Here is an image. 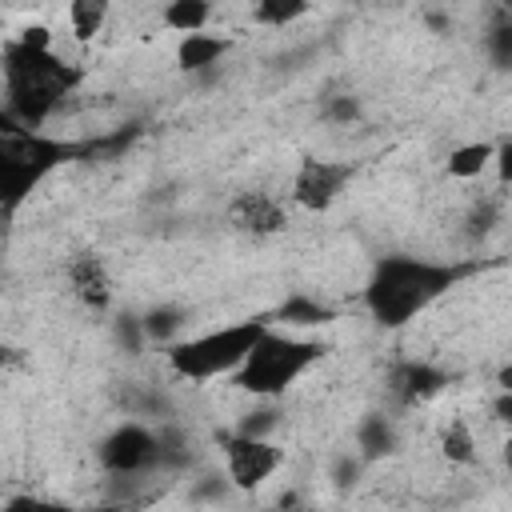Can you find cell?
<instances>
[{
	"label": "cell",
	"mask_w": 512,
	"mask_h": 512,
	"mask_svg": "<svg viewBox=\"0 0 512 512\" xmlns=\"http://www.w3.org/2000/svg\"><path fill=\"white\" fill-rule=\"evenodd\" d=\"M108 24V0H68V28L76 40H96Z\"/></svg>",
	"instance_id": "13"
},
{
	"label": "cell",
	"mask_w": 512,
	"mask_h": 512,
	"mask_svg": "<svg viewBox=\"0 0 512 512\" xmlns=\"http://www.w3.org/2000/svg\"><path fill=\"white\" fill-rule=\"evenodd\" d=\"M488 52H492V60H496L500 68H512V20H504V24L492 28Z\"/></svg>",
	"instance_id": "19"
},
{
	"label": "cell",
	"mask_w": 512,
	"mask_h": 512,
	"mask_svg": "<svg viewBox=\"0 0 512 512\" xmlns=\"http://www.w3.org/2000/svg\"><path fill=\"white\" fill-rule=\"evenodd\" d=\"M160 20H164V28L184 32V36L188 32H204V24L212 20V4L208 0H168Z\"/></svg>",
	"instance_id": "12"
},
{
	"label": "cell",
	"mask_w": 512,
	"mask_h": 512,
	"mask_svg": "<svg viewBox=\"0 0 512 512\" xmlns=\"http://www.w3.org/2000/svg\"><path fill=\"white\" fill-rule=\"evenodd\" d=\"M272 424H276V412H272V408H260V412H248V420H244L236 432H244V436H264Z\"/></svg>",
	"instance_id": "22"
},
{
	"label": "cell",
	"mask_w": 512,
	"mask_h": 512,
	"mask_svg": "<svg viewBox=\"0 0 512 512\" xmlns=\"http://www.w3.org/2000/svg\"><path fill=\"white\" fill-rule=\"evenodd\" d=\"M500 388H512V368H504V372H500Z\"/></svg>",
	"instance_id": "26"
},
{
	"label": "cell",
	"mask_w": 512,
	"mask_h": 512,
	"mask_svg": "<svg viewBox=\"0 0 512 512\" xmlns=\"http://www.w3.org/2000/svg\"><path fill=\"white\" fill-rule=\"evenodd\" d=\"M504 464H508V468H512V436H508V440H504Z\"/></svg>",
	"instance_id": "27"
},
{
	"label": "cell",
	"mask_w": 512,
	"mask_h": 512,
	"mask_svg": "<svg viewBox=\"0 0 512 512\" xmlns=\"http://www.w3.org/2000/svg\"><path fill=\"white\" fill-rule=\"evenodd\" d=\"M224 52H228V40H224V36H208V32H188V36L180 40V48H176V64H180L184 72H200V68L216 64V60H220Z\"/></svg>",
	"instance_id": "10"
},
{
	"label": "cell",
	"mask_w": 512,
	"mask_h": 512,
	"mask_svg": "<svg viewBox=\"0 0 512 512\" xmlns=\"http://www.w3.org/2000/svg\"><path fill=\"white\" fill-rule=\"evenodd\" d=\"M16 44H24V48H32V52H52V32H48L44 24H28V28H20Z\"/></svg>",
	"instance_id": "21"
},
{
	"label": "cell",
	"mask_w": 512,
	"mask_h": 512,
	"mask_svg": "<svg viewBox=\"0 0 512 512\" xmlns=\"http://www.w3.org/2000/svg\"><path fill=\"white\" fill-rule=\"evenodd\" d=\"M496 172H500L504 184H512V140L496 148Z\"/></svg>",
	"instance_id": "23"
},
{
	"label": "cell",
	"mask_w": 512,
	"mask_h": 512,
	"mask_svg": "<svg viewBox=\"0 0 512 512\" xmlns=\"http://www.w3.org/2000/svg\"><path fill=\"white\" fill-rule=\"evenodd\" d=\"M460 272L444 268V264H428V260H412V256H392L376 268L364 300L372 308V316L388 328L408 324L416 312H424Z\"/></svg>",
	"instance_id": "1"
},
{
	"label": "cell",
	"mask_w": 512,
	"mask_h": 512,
	"mask_svg": "<svg viewBox=\"0 0 512 512\" xmlns=\"http://www.w3.org/2000/svg\"><path fill=\"white\" fill-rule=\"evenodd\" d=\"M488 164H496V148H492L488 140L456 144V148L448 152V160H444L448 176H456V180H472V176H480Z\"/></svg>",
	"instance_id": "11"
},
{
	"label": "cell",
	"mask_w": 512,
	"mask_h": 512,
	"mask_svg": "<svg viewBox=\"0 0 512 512\" xmlns=\"http://www.w3.org/2000/svg\"><path fill=\"white\" fill-rule=\"evenodd\" d=\"M440 448H444V456H448L452 464H472V460H476V440H472V428H468L464 420H452V424L444 428Z\"/></svg>",
	"instance_id": "16"
},
{
	"label": "cell",
	"mask_w": 512,
	"mask_h": 512,
	"mask_svg": "<svg viewBox=\"0 0 512 512\" xmlns=\"http://www.w3.org/2000/svg\"><path fill=\"white\" fill-rule=\"evenodd\" d=\"M440 384H444V376H440V372H432V368H424V364H408V368L396 376V392H400L404 400L432 396Z\"/></svg>",
	"instance_id": "15"
},
{
	"label": "cell",
	"mask_w": 512,
	"mask_h": 512,
	"mask_svg": "<svg viewBox=\"0 0 512 512\" xmlns=\"http://www.w3.org/2000/svg\"><path fill=\"white\" fill-rule=\"evenodd\" d=\"M492 412H496L504 424H512V388H500V396L492 400Z\"/></svg>",
	"instance_id": "25"
},
{
	"label": "cell",
	"mask_w": 512,
	"mask_h": 512,
	"mask_svg": "<svg viewBox=\"0 0 512 512\" xmlns=\"http://www.w3.org/2000/svg\"><path fill=\"white\" fill-rule=\"evenodd\" d=\"M228 228L240 236L264 240V236H276L288 228V212L272 192H240L228 204Z\"/></svg>",
	"instance_id": "8"
},
{
	"label": "cell",
	"mask_w": 512,
	"mask_h": 512,
	"mask_svg": "<svg viewBox=\"0 0 512 512\" xmlns=\"http://www.w3.org/2000/svg\"><path fill=\"white\" fill-rule=\"evenodd\" d=\"M264 320H240V324H228V328H216V332H204V336H192V340H180L172 344L168 352V364L176 376L184 380H212V376H232L252 344L264 336Z\"/></svg>",
	"instance_id": "4"
},
{
	"label": "cell",
	"mask_w": 512,
	"mask_h": 512,
	"mask_svg": "<svg viewBox=\"0 0 512 512\" xmlns=\"http://www.w3.org/2000/svg\"><path fill=\"white\" fill-rule=\"evenodd\" d=\"M72 152H76L72 144L52 140L40 128H24L20 120L4 116V128H0V188H4V204L16 208L20 196L32 192Z\"/></svg>",
	"instance_id": "3"
},
{
	"label": "cell",
	"mask_w": 512,
	"mask_h": 512,
	"mask_svg": "<svg viewBox=\"0 0 512 512\" xmlns=\"http://www.w3.org/2000/svg\"><path fill=\"white\" fill-rule=\"evenodd\" d=\"M356 176L352 164L340 160H320V156H304L296 176H292V200L308 212H324L340 200V192L348 188V180Z\"/></svg>",
	"instance_id": "6"
},
{
	"label": "cell",
	"mask_w": 512,
	"mask_h": 512,
	"mask_svg": "<svg viewBox=\"0 0 512 512\" xmlns=\"http://www.w3.org/2000/svg\"><path fill=\"white\" fill-rule=\"evenodd\" d=\"M224 468H228V480L236 488H256L264 484L280 464H284V452L264 440V436H244V432H228L224 440Z\"/></svg>",
	"instance_id": "5"
},
{
	"label": "cell",
	"mask_w": 512,
	"mask_h": 512,
	"mask_svg": "<svg viewBox=\"0 0 512 512\" xmlns=\"http://www.w3.org/2000/svg\"><path fill=\"white\" fill-rule=\"evenodd\" d=\"M100 460H104V468L116 472V476H140V472H148V468L160 460V440L148 436L140 424H128V428H116V432L104 440Z\"/></svg>",
	"instance_id": "7"
},
{
	"label": "cell",
	"mask_w": 512,
	"mask_h": 512,
	"mask_svg": "<svg viewBox=\"0 0 512 512\" xmlns=\"http://www.w3.org/2000/svg\"><path fill=\"white\" fill-rule=\"evenodd\" d=\"M312 8V0H252V20L264 28H288Z\"/></svg>",
	"instance_id": "14"
},
{
	"label": "cell",
	"mask_w": 512,
	"mask_h": 512,
	"mask_svg": "<svg viewBox=\"0 0 512 512\" xmlns=\"http://www.w3.org/2000/svg\"><path fill=\"white\" fill-rule=\"evenodd\" d=\"M140 328H144L148 336H168L172 328H180V312H172V308H156Z\"/></svg>",
	"instance_id": "20"
},
{
	"label": "cell",
	"mask_w": 512,
	"mask_h": 512,
	"mask_svg": "<svg viewBox=\"0 0 512 512\" xmlns=\"http://www.w3.org/2000/svg\"><path fill=\"white\" fill-rule=\"evenodd\" d=\"M360 448H364V456L388 452V448H392V424H388L384 416H368V420L360 424Z\"/></svg>",
	"instance_id": "18"
},
{
	"label": "cell",
	"mask_w": 512,
	"mask_h": 512,
	"mask_svg": "<svg viewBox=\"0 0 512 512\" xmlns=\"http://www.w3.org/2000/svg\"><path fill=\"white\" fill-rule=\"evenodd\" d=\"M276 316H280L284 324H304V328H308V324H328V320H332V312H328L320 300H308V296H292Z\"/></svg>",
	"instance_id": "17"
},
{
	"label": "cell",
	"mask_w": 512,
	"mask_h": 512,
	"mask_svg": "<svg viewBox=\"0 0 512 512\" xmlns=\"http://www.w3.org/2000/svg\"><path fill=\"white\" fill-rule=\"evenodd\" d=\"M64 280H68V292H72L84 308L104 312V308L112 304V276H108V268H104V260H100L96 252H76V256H68Z\"/></svg>",
	"instance_id": "9"
},
{
	"label": "cell",
	"mask_w": 512,
	"mask_h": 512,
	"mask_svg": "<svg viewBox=\"0 0 512 512\" xmlns=\"http://www.w3.org/2000/svg\"><path fill=\"white\" fill-rule=\"evenodd\" d=\"M328 116H332V120H352V116H356V100H352V96L332 100V104H328Z\"/></svg>",
	"instance_id": "24"
},
{
	"label": "cell",
	"mask_w": 512,
	"mask_h": 512,
	"mask_svg": "<svg viewBox=\"0 0 512 512\" xmlns=\"http://www.w3.org/2000/svg\"><path fill=\"white\" fill-rule=\"evenodd\" d=\"M324 356V348L316 340L304 336H284L276 328H264V336L252 344L248 360L232 372V384L256 396H280L288 384H296L316 360Z\"/></svg>",
	"instance_id": "2"
}]
</instances>
